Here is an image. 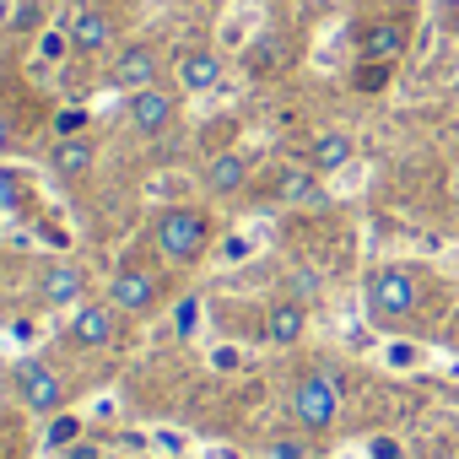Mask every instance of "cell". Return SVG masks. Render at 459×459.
<instances>
[{
  "label": "cell",
  "instance_id": "obj_1",
  "mask_svg": "<svg viewBox=\"0 0 459 459\" xmlns=\"http://www.w3.org/2000/svg\"><path fill=\"white\" fill-rule=\"evenodd\" d=\"M362 303H368V319L378 330H411V325H421L427 281L416 265H378L362 281Z\"/></svg>",
  "mask_w": 459,
  "mask_h": 459
},
{
  "label": "cell",
  "instance_id": "obj_2",
  "mask_svg": "<svg viewBox=\"0 0 459 459\" xmlns=\"http://www.w3.org/2000/svg\"><path fill=\"white\" fill-rule=\"evenodd\" d=\"M152 244L162 249V260L173 265H195L211 249V216L200 205H162L152 216Z\"/></svg>",
  "mask_w": 459,
  "mask_h": 459
},
{
  "label": "cell",
  "instance_id": "obj_3",
  "mask_svg": "<svg viewBox=\"0 0 459 459\" xmlns=\"http://www.w3.org/2000/svg\"><path fill=\"white\" fill-rule=\"evenodd\" d=\"M341 378L330 373V368H314V373H303L292 389H287V416L303 427V432H330L335 421H341Z\"/></svg>",
  "mask_w": 459,
  "mask_h": 459
},
{
  "label": "cell",
  "instance_id": "obj_4",
  "mask_svg": "<svg viewBox=\"0 0 459 459\" xmlns=\"http://www.w3.org/2000/svg\"><path fill=\"white\" fill-rule=\"evenodd\" d=\"M12 384H17V400L33 411V416H60V411H71V389H65V378L44 362V357H17L12 362Z\"/></svg>",
  "mask_w": 459,
  "mask_h": 459
},
{
  "label": "cell",
  "instance_id": "obj_5",
  "mask_svg": "<svg viewBox=\"0 0 459 459\" xmlns=\"http://www.w3.org/2000/svg\"><path fill=\"white\" fill-rule=\"evenodd\" d=\"M405 49H411V17L405 12H378V17H368L357 28V60L394 65Z\"/></svg>",
  "mask_w": 459,
  "mask_h": 459
},
{
  "label": "cell",
  "instance_id": "obj_6",
  "mask_svg": "<svg viewBox=\"0 0 459 459\" xmlns=\"http://www.w3.org/2000/svg\"><path fill=\"white\" fill-rule=\"evenodd\" d=\"M271 200L276 205H292V211H325L330 205V189H325V173H314L308 162H281L271 173Z\"/></svg>",
  "mask_w": 459,
  "mask_h": 459
},
{
  "label": "cell",
  "instance_id": "obj_7",
  "mask_svg": "<svg viewBox=\"0 0 459 459\" xmlns=\"http://www.w3.org/2000/svg\"><path fill=\"white\" fill-rule=\"evenodd\" d=\"M108 303H114L125 319H146V314H157V303H162V281H157V271H146V265H119L114 281H108Z\"/></svg>",
  "mask_w": 459,
  "mask_h": 459
},
{
  "label": "cell",
  "instance_id": "obj_8",
  "mask_svg": "<svg viewBox=\"0 0 459 459\" xmlns=\"http://www.w3.org/2000/svg\"><path fill=\"white\" fill-rule=\"evenodd\" d=\"M65 341L82 351H103L119 341V308L114 303H76L65 319Z\"/></svg>",
  "mask_w": 459,
  "mask_h": 459
},
{
  "label": "cell",
  "instance_id": "obj_9",
  "mask_svg": "<svg viewBox=\"0 0 459 459\" xmlns=\"http://www.w3.org/2000/svg\"><path fill=\"white\" fill-rule=\"evenodd\" d=\"M125 119H130L135 135H152V141H157V135H168L173 119H178V92H168V87H141V92H130Z\"/></svg>",
  "mask_w": 459,
  "mask_h": 459
},
{
  "label": "cell",
  "instance_id": "obj_10",
  "mask_svg": "<svg viewBox=\"0 0 459 459\" xmlns=\"http://www.w3.org/2000/svg\"><path fill=\"white\" fill-rule=\"evenodd\" d=\"M157 71H162V60H157L152 44H125V49L114 55V65H108V87L141 92V87H157Z\"/></svg>",
  "mask_w": 459,
  "mask_h": 459
},
{
  "label": "cell",
  "instance_id": "obj_11",
  "mask_svg": "<svg viewBox=\"0 0 459 459\" xmlns=\"http://www.w3.org/2000/svg\"><path fill=\"white\" fill-rule=\"evenodd\" d=\"M39 298H44L49 308H76V303L87 298V271H82L76 260H55V265H44V276H39Z\"/></svg>",
  "mask_w": 459,
  "mask_h": 459
},
{
  "label": "cell",
  "instance_id": "obj_12",
  "mask_svg": "<svg viewBox=\"0 0 459 459\" xmlns=\"http://www.w3.org/2000/svg\"><path fill=\"white\" fill-rule=\"evenodd\" d=\"M60 28L71 33V49H76V55H103V49L114 44V22H108V12H98V6L71 12Z\"/></svg>",
  "mask_w": 459,
  "mask_h": 459
},
{
  "label": "cell",
  "instance_id": "obj_13",
  "mask_svg": "<svg viewBox=\"0 0 459 459\" xmlns=\"http://www.w3.org/2000/svg\"><path fill=\"white\" fill-rule=\"evenodd\" d=\"M260 335H265L271 346H298V341L308 335V303H298V298H281V303H271V308H265V325H260Z\"/></svg>",
  "mask_w": 459,
  "mask_h": 459
},
{
  "label": "cell",
  "instance_id": "obj_14",
  "mask_svg": "<svg viewBox=\"0 0 459 459\" xmlns=\"http://www.w3.org/2000/svg\"><path fill=\"white\" fill-rule=\"evenodd\" d=\"M200 184H205V195H244V184H249V157L244 152H216L211 162H205V173H200Z\"/></svg>",
  "mask_w": 459,
  "mask_h": 459
},
{
  "label": "cell",
  "instance_id": "obj_15",
  "mask_svg": "<svg viewBox=\"0 0 459 459\" xmlns=\"http://www.w3.org/2000/svg\"><path fill=\"white\" fill-rule=\"evenodd\" d=\"M173 76H178L184 92H216L221 87V55L216 49H184Z\"/></svg>",
  "mask_w": 459,
  "mask_h": 459
},
{
  "label": "cell",
  "instance_id": "obj_16",
  "mask_svg": "<svg viewBox=\"0 0 459 459\" xmlns=\"http://www.w3.org/2000/svg\"><path fill=\"white\" fill-rule=\"evenodd\" d=\"M351 157H357V141L346 130H319L308 141V168L314 173H341V168H351Z\"/></svg>",
  "mask_w": 459,
  "mask_h": 459
},
{
  "label": "cell",
  "instance_id": "obj_17",
  "mask_svg": "<svg viewBox=\"0 0 459 459\" xmlns=\"http://www.w3.org/2000/svg\"><path fill=\"white\" fill-rule=\"evenodd\" d=\"M49 168H55V178H65V184L87 178V173H92V141H87V135H55Z\"/></svg>",
  "mask_w": 459,
  "mask_h": 459
},
{
  "label": "cell",
  "instance_id": "obj_18",
  "mask_svg": "<svg viewBox=\"0 0 459 459\" xmlns=\"http://www.w3.org/2000/svg\"><path fill=\"white\" fill-rule=\"evenodd\" d=\"M281 65H287V39H281V33L255 39V49H249V71H255V76H271V71H281Z\"/></svg>",
  "mask_w": 459,
  "mask_h": 459
},
{
  "label": "cell",
  "instance_id": "obj_19",
  "mask_svg": "<svg viewBox=\"0 0 459 459\" xmlns=\"http://www.w3.org/2000/svg\"><path fill=\"white\" fill-rule=\"evenodd\" d=\"M82 432H87V421H82L76 411H60V416H49V427H44V448L65 454L71 443H82Z\"/></svg>",
  "mask_w": 459,
  "mask_h": 459
},
{
  "label": "cell",
  "instance_id": "obj_20",
  "mask_svg": "<svg viewBox=\"0 0 459 459\" xmlns=\"http://www.w3.org/2000/svg\"><path fill=\"white\" fill-rule=\"evenodd\" d=\"M389 71H394V65L362 60V65H357V76H351V87H357V92H384V87H389Z\"/></svg>",
  "mask_w": 459,
  "mask_h": 459
},
{
  "label": "cell",
  "instance_id": "obj_21",
  "mask_svg": "<svg viewBox=\"0 0 459 459\" xmlns=\"http://www.w3.org/2000/svg\"><path fill=\"white\" fill-rule=\"evenodd\" d=\"M319 292H325V281H319L314 271H292V276H287V298H298V303H319Z\"/></svg>",
  "mask_w": 459,
  "mask_h": 459
},
{
  "label": "cell",
  "instance_id": "obj_22",
  "mask_svg": "<svg viewBox=\"0 0 459 459\" xmlns=\"http://www.w3.org/2000/svg\"><path fill=\"white\" fill-rule=\"evenodd\" d=\"M39 55H44L49 65H55V60H65V55H71V33H65V28H49V33L39 39Z\"/></svg>",
  "mask_w": 459,
  "mask_h": 459
},
{
  "label": "cell",
  "instance_id": "obj_23",
  "mask_svg": "<svg viewBox=\"0 0 459 459\" xmlns=\"http://www.w3.org/2000/svg\"><path fill=\"white\" fill-rule=\"evenodd\" d=\"M87 125H92L87 108H60L55 114V135H87Z\"/></svg>",
  "mask_w": 459,
  "mask_h": 459
},
{
  "label": "cell",
  "instance_id": "obj_24",
  "mask_svg": "<svg viewBox=\"0 0 459 459\" xmlns=\"http://www.w3.org/2000/svg\"><path fill=\"white\" fill-rule=\"evenodd\" d=\"M195 325H200V298H184L178 314H173V330L178 335H195Z\"/></svg>",
  "mask_w": 459,
  "mask_h": 459
},
{
  "label": "cell",
  "instance_id": "obj_25",
  "mask_svg": "<svg viewBox=\"0 0 459 459\" xmlns=\"http://www.w3.org/2000/svg\"><path fill=\"white\" fill-rule=\"evenodd\" d=\"M271 459H303V443H298V437H281V443L271 448Z\"/></svg>",
  "mask_w": 459,
  "mask_h": 459
},
{
  "label": "cell",
  "instance_id": "obj_26",
  "mask_svg": "<svg viewBox=\"0 0 459 459\" xmlns=\"http://www.w3.org/2000/svg\"><path fill=\"white\" fill-rule=\"evenodd\" d=\"M60 459H98V443H87V437H82V443H71Z\"/></svg>",
  "mask_w": 459,
  "mask_h": 459
},
{
  "label": "cell",
  "instance_id": "obj_27",
  "mask_svg": "<svg viewBox=\"0 0 459 459\" xmlns=\"http://www.w3.org/2000/svg\"><path fill=\"white\" fill-rule=\"evenodd\" d=\"M114 443H119V448H125V454H141V448H146V437H141V432H119V437H114Z\"/></svg>",
  "mask_w": 459,
  "mask_h": 459
},
{
  "label": "cell",
  "instance_id": "obj_28",
  "mask_svg": "<svg viewBox=\"0 0 459 459\" xmlns=\"http://www.w3.org/2000/svg\"><path fill=\"white\" fill-rule=\"evenodd\" d=\"M238 362H244V357H238V351H233V346H221V351H216V368H221V373H233V368H238Z\"/></svg>",
  "mask_w": 459,
  "mask_h": 459
},
{
  "label": "cell",
  "instance_id": "obj_29",
  "mask_svg": "<svg viewBox=\"0 0 459 459\" xmlns=\"http://www.w3.org/2000/svg\"><path fill=\"white\" fill-rule=\"evenodd\" d=\"M12 335H17V341H33V335H39V325H33V319H12Z\"/></svg>",
  "mask_w": 459,
  "mask_h": 459
},
{
  "label": "cell",
  "instance_id": "obj_30",
  "mask_svg": "<svg viewBox=\"0 0 459 459\" xmlns=\"http://www.w3.org/2000/svg\"><path fill=\"white\" fill-rule=\"evenodd\" d=\"M12 141H17V135H12V119H0V152H6Z\"/></svg>",
  "mask_w": 459,
  "mask_h": 459
},
{
  "label": "cell",
  "instance_id": "obj_31",
  "mask_svg": "<svg viewBox=\"0 0 459 459\" xmlns=\"http://www.w3.org/2000/svg\"><path fill=\"white\" fill-rule=\"evenodd\" d=\"M22 6H44V0H22Z\"/></svg>",
  "mask_w": 459,
  "mask_h": 459
}]
</instances>
